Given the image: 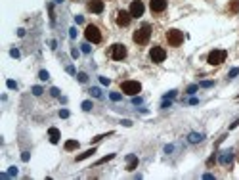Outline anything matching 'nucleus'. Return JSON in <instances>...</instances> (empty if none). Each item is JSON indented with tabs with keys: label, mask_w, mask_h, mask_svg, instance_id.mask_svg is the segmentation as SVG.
<instances>
[{
	"label": "nucleus",
	"mask_w": 239,
	"mask_h": 180,
	"mask_svg": "<svg viewBox=\"0 0 239 180\" xmlns=\"http://www.w3.org/2000/svg\"><path fill=\"white\" fill-rule=\"evenodd\" d=\"M75 21H77V23H82L84 17H82V16H75Z\"/></svg>",
	"instance_id": "nucleus-42"
},
{
	"label": "nucleus",
	"mask_w": 239,
	"mask_h": 180,
	"mask_svg": "<svg viewBox=\"0 0 239 180\" xmlns=\"http://www.w3.org/2000/svg\"><path fill=\"white\" fill-rule=\"evenodd\" d=\"M122 125H125V127H132V121H128V119H125V121H122Z\"/></svg>",
	"instance_id": "nucleus-43"
},
{
	"label": "nucleus",
	"mask_w": 239,
	"mask_h": 180,
	"mask_svg": "<svg viewBox=\"0 0 239 180\" xmlns=\"http://www.w3.org/2000/svg\"><path fill=\"white\" fill-rule=\"evenodd\" d=\"M166 40H168V44L172 48H178V46H182V42H184V33L178 31V29H168V31H166Z\"/></svg>",
	"instance_id": "nucleus-2"
},
{
	"label": "nucleus",
	"mask_w": 239,
	"mask_h": 180,
	"mask_svg": "<svg viewBox=\"0 0 239 180\" xmlns=\"http://www.w3.org/2000/svg\"><path fill=\"white\" fill-rule=\"evenodd\" d=\"M228 10L231 13H239V0H231V2L228 4Z\"/></svg>",
	"instance_id": "nucleus-16"
},
{
	"label": "nucleus",
	"mask_w": 239,
	"mask_h": 180,
	"mask_svg": "<svg viewBox=\"0 0 239 180\" xmlns=\"http://www.w3.org/2000/svg\"><path fill=\"white\" fill-rule=\"evenodd\" d=\"M172 149H174V146H166V148H165V152H166V153H170Z\"/></svg>",
	"instance_id": "nucleus-44"
},
{
	"label": "nucleus",
	"mask_w": 239,
	"mask_h": 180,
	"mask_svg": "<svg viewBox=\"0 0 239 180\" xmlns=\"http://www.w3.org/2000/svg\"><path fill=\"white\" fill-rule=\"evenodd\" d=\"M94 153H96V148H92V149H86L84 153L77 155V161H82V159H86V157H90V155H94Z\"/></svg>",
	"instance_id": "nucleus-18"
},
{
	"label": "nucleus",
	"mask_w": 239,
	"mask_h": 180,
	"mask_svg": "<svg viewBox=\"0 0 239 180\" xmlns=\"http://www.w3.org/2000/svg\"><path fill=\"white\" fill-rule=\"evenodd\" d=\"M71 56H73L75 60H77V57H78V50H77V48H73V50H71Z\"/></svg>",
	"instance_id": "nucleus-40"
},
{
	"label": "nucleus",
	"mask_w": 239,
	"mask_h": 180,
	"mask_svg": "<svg viewBox=\"0 0 239 180\" xmlns=\"http://www.w3.org/2000/svg\"><path fill=\"white\" fill-rule=\"evenodd\" d=\"M88 92H90V94H92L94 98H101V90H100V88H96V86H94V88H90Z\"/></svg>",
	"instance_id": "nucleus-20"
},
{
	"label": "nucleus",
	"mask_w": 239,
	"mask_h": 180,
	"mask_svg": "<svg viewBox=\"0 0 239 180\" xmlns=\"http://www.w3.org/2000/svg\"><path fill=\"white\" fill-rule=\"evenodd\" d=\"M92 107H94V105H92V102H90V100H86V102H82V109H84V111H90Z\"/></svg>",
	"instance_id": "nucleus-25"
},
{
	"label": "nucleus",
	"mask_w": 239,
	"mask_h": 180,
	"mask_svg": "<svg viewBox=\"0 0 239 180\" xmlns=\"http://www.w3.org/2000/svg\"><path fill=\"white\" fill-rule=\"evenodd\" d=\"M149 57H151V61H153V63H163V61H165V57H166L165 48H161V46H153V48L149 50Z\"/></svg>",
	"instance_id": "nucleus-6"
},
{
	"label": "nucleus",
	"mask_w": 239,
	"mask_h": 180,
	"mask_svg": "<svg viewBox=\"0 0 239 180\" xmlns=\"http://www.w3.org/2000/svg\"><path fill=\"white\" fill-rule=\"evenodd\" d=\"M207 61L211 63V65H220V63L226 61V50H212L211 54H208Z\"/></svg>",
	"instance_id": "nucleus-5"
},
{
	"label": "nucleus",
	"mask_w": 239,
	"mask_h": 180,
	"mask_svg": "<svg viewBox=\"0 0 239 180\" xmlns=\"http://www.w3.org/2000/svg\"><path fill=\"white\" fill-rule=\"evenodd\" d=\"M149 37H151V25L149 23H143L140 29H136L134 31V35H132V40L136 42V44H146V42L149 40Z\"/></svg>",
	"instance_id": "nucleus-1"
},
{
	"label": "nucleus",
	"mask_w": 239,
	"mask_h": 180,
	"mask_svg": "<svg viewBox=\"0 0 239 180\" xmlns=\"http://www.w3.org/2000/svg\"><path fill=\"white\" fill-rule=\"evenodd\" d=\"M172 104H170V100H165V102L161 104V107H163V109H166V107H170Z\"/></svg>",
	"instance_id": "nucleus-36"
},
{
	"label": "nucleus",
	"mask_w": 239,
	"mask_h": 180,
	"mask_svg": "<svg viewBox=\"0 0 239 180\" xmlns=\"http://www.w3.org/2000/svg\"><path fill=\"white\" fill-rule=\"evenodd\" d=\"M86 8H88V12H92V13H101L103 12V0H88Z\"/></svg>",
	"instance_id": "nucleus-10"
},
{
	"label": "nucleus",
	"mask_w": 239,
	"mask_h": 180,
	"mask_svg": "<svg viewBox=\"0 0 239 180\" xmlns=\"http://www.w3.org/2000/svg\"><path fill=\"white\" fill-rule=\"evenodd\" d=\"M29 157H31V155H29V152H23V155H21V159H23V161H29Z\"/></svg>",
	"instance_id": "nucleus-41"
},
{
	"label": "nucleus",
	"mask_w": 239,
	"mask_h": 180,
	"mask_svg": "<svg viewBox=\"0 0 239 180\" xmlns=\"http://www.w3.org/2000/svg\"><path fill=\"white\" fill-rule=\"evenodd\" d=\"M190 104L195 105V104H199V100H197V98H191V100H190Z\"/></svg>",
	"instance_id": "nucleus-46"
},
{
	"label": "nucleus",
	"mask_w": 239,
	"mask_h": 180,
	"mask_svg": "<svg viewBox=\"0 0 239 180\" xmlns=\"http://www.w3.org/2000/svg\"><path fill=\"white\" fill-rule=\"evenodd\" d=\"M48 138H50V142H52V144H57V142H60V138H61V134H60V130H57L56 127H52V128L48 130Z\"/></svg>",
	"instance_id": "nucleus-14"
},
{
	"label": "nucleus",
	"mask_w": 239,
	"mask_h": 180,
	"mask_svg": "<svg viewBox=\"0 0 239 180\" xmlns=\"http://www.w3.org/2000/svg\"><path fill=\"white\" fill-rule=\"evenodd\" d=\"M126 171H134L136 167H138V157H136L134 153H128L126 155Z\"/></svg>",
	"instance_id": "nucleus-13"
},
{
	"label": "nucleus",
	"mask_w": 239,
	"mask_h": 180,
	"mask_svg": "<svg viewBox=\"0 0 239 180\" xmlns=\"http://www.w3.org/2000/svg\"><path fill=\"white\" fill-rule=\"evenodd\" d=\"M67 73L73 75V73H75V67H73V65H69V67H67Z\"/></svg>",
	"instance_id": "nucleus-45"
},
{
	"label": "nucleus",
	"mask_w": 239,
	"mask_h": 180,
	"mask_svg": "<svg viewBox=\"0 0 239 180\" xmlns=\"http://www.w3.org/2000/svg\"><path fill=\"white\" fill-rule=\"evenodd\" d=\"M8 174H10V176H16V174H17V169H16V167H12Z\"/></svg>",
	"instance_id": "nucleus-39"
},
{
	"label": "nucleus",
	"mask_w": 239,
	"mask_h": 180,
	"mask_svg": "<svg viewBox=\"0 0 239 180\" xmlns=\"http://www.w3.org/2000/svg\"><path fill=\"white\" fill-rule=\"evenodd\" d=\"M231 159H234V149H226V152H222L220 157H218V161H220L222 165H230Z\"/></svg>",
	"instance_id": "nucleus-12"
},
{
	"label": "nucleus",
	"mask_w": 239,
	"mask_h": 180,
	"mask_svg": "<svg viewBox=\"0 0 239 180\" xmlns=\"http://www.w3.org/2000/svg\"><path fill=\"white\" fill-rule=\"evenodd\" d=\"M121 90L128 96H138L142 92V84L138 81H125V83H121Z\"/></svg>",
	"instance_id": "nucleus-3"
},
{
	"label": "nucleus",
	"mask_w": 239,
	"mask_h": 180,
	"mask_svg": "<svg viewBox=\"0 0 239 180\" xmlns=\"http://www.w3.org/2000/svg\"><path fill=\"white\" fill-rule=\"evenodd\" d=\"M130 19H132L130 12H126V10H119L117 12V25L119 27H128L130 25Z\"/></svg>",
	"instance_id": "nucleus-9"
},
{
	"label": "nucleus",
	"mask_w": 239,
	"mask_h": 180,
	"mask_svg": "<svg viewBox=\"0 0 239 180\" xmlns=\"http://www.w3.org/2000/svg\"><path fill=\"white\" fill-rule=\"evenodd\" d=\"M69 37H71V39H77V29H75V27L69 29Z\"/></svg>",
	"instance_id": "nucleus-34"
},
{
	"label": "nucleus",
	"mask_w": 239,
	"mask_h": 180,
	"mask_svg": "<svg viewBox=\"0 0 239 180\" xmlns=\"http://www.w3.org/2000/svg\"><path fill=\"white\" fill-rule=\"evenodd\" d=\"M81 50L84 54H90V50H92V46H90V42H84V44H81Z\"/></svg>",
	"instance_id": "nucleus-23"
},
{
	"label": "nucleus",
	"mask_w": 239,
	"mask_h": 180,
	"mask_svg": "<svg viewBox=\"0 0 239 180\" xmlns=\"http://www.w3.org/2000/svg\"><path fill=\"white\" fill-rule=\"evenodd\" d=\"M203 138H205V136L199 134V132H190L187 134V142H191V144H199Z\"/></svg>",
	"instance_id": "nucleus-15"
},
{
	"label": "nucleus",
	"mask_w": 239,
	"mask_h": 180,
	"mask_svg": "<svg viewBox=\"0 0 239 180\" xmlns=\"http://www.w3.org/2000/svg\"><path fill=\"white\" fill-rule=\"evenodd\" d=\"M113 157H115V153H109V155H105V157H101V159L96 163V165H103V163H107V161H111L113 159Z\"/></svg>",
	"instance_id": "nucleus-19"
},
{
	"label": "nucleus",
	"mask_w": 239,
	"mask_h": 180,
	"mask_svg": "<svg viewBox=\"0 0 239 180\" xmlns=\"http://www.w3.org/2000/svg\"><path fill=\"white\" fill-rule=\"evenodd\" d=\"M111 57L115 61H121L126 57V46L125 44H113L111 46Z\"/></svg>",
	"instance_id": "nucleus-7"
},
{
	"label": "nucleus",
	"mask_w": 239,
	"mask_h": 180,
	"mask_svg": "<svg viewBox=\"0 0 239 180\" xmlns=\"http://www.w3.org/2000/svg\"><path fill=\"white\" fill-rule=\"evenodd\" d=\"M42 92H44V90H42V86H33V94L34 96H40Z\"/></svg>",
	"instance_id": "nucleus-27"
},
{
	"label": "nucleus",
	"mask_w": 239,
	"mask_h": 180,
	"mask_svg": "<svg viewBox=\"0 0 239 180\" xmlns=\"http://www.w3.org/2000/svg\"><path fill=\"white\" fill-rule=\"evenodd\" d=\"M197 88H199V84H190V86H187V94H195Z\"/></svg>",
	"instance_id": "nucleus-26"
},
{
	"label": "nucleus",
	"mask_w": 239,
	"mask_h": 180,
	"mask_svg": "<svg viewBox=\"0 0 239 180\" xmlns=\"http://www.w3.org/2000/svg\"><path fill=\"white\" fill-rule=\"evenodd\" d=\"M38 79H40V81H48V79H50V73H48V71H44V69H42L40 73H38Z\"/></svg>",
	"instance_id": "nucleus-22"
},
{
	"label": "nucleus",
	"mask_w": 239,
	"mask_h": 180,
	"mask_svg": "<svg viewBox=\"0 0 239 180\" xmlns=\"http://www.w3.org/2000/svg\"><path fill=\"white\" fill-rule=\"evenodd\" d=\"M237 75H239V69H237V67H234V69L230 71V79H234V77H237Z\"/></svg>",
	"instance_id": "nucleus-33"
},
{
	"label": "nucleus",
	"mask_w": 239,
	"mask_h": 180,
	"mask_svg": "<svg viewBox=\"0 0 239 180\" xmlns=\"http://www.w3.org/2000/svg\"><path fill=\"white\" fill-rule=\"evenodd\" d=\"M77 79H78V83H88V75L86 73H78Z\"/></svg>",
	"instance_id": "nucleus-24"
},
{
	"label": "nucleus",
	"mask_w": 239,
	"mask_h": 180,
	"mask_svg": "<svg viewBox=\"0 0 239 180\" xmlns=\"http://www.w3.org/2000/svg\"><path fill=\"white\" fill-rule=\"evenodd\" d=\"M6 86L13 90V88H17V83H16V81H12V79H10V81H6Z\"/></svg>",
	"instance_id": "nucleus-29"
},
{
	"label": "nucleus",
	"mask_w": 239,
	"mask_h": 180,
	"mask_svg": "<svg viewBox=\"0 0 239 180\" xmlns=\"http://www.w3.org/2000/svg\"><path fill=\"white\" fill-rule=\"evenodd\" d=\"M132 104H136V105L142 104V98H140V96H134V98H132Z\"/></svg>",
	"instance_id": "nucleus-37"
},
{
	"label": "nucleus",
	"mask_w": 239,
	"mask_h": 180,
	"mask_svg": "<svg viewBox=\"0 0 239 180\" xmlns=\"http://www.w3.org/2000/svg\"><path fill=\"white\" fill-rule=\"evenodd\" d=\"M143 12H146V6H143L142 0H134V2L130 4V16L132 17H142Z\"/></svg>",
	"instance_id": "nucleus-8"
},
{
	"label": "nucleus",
	"mask_w": 239,
	"mask_h": 180,
	"mask_svg": "<svg viewBox=\"0 0 239 180\" xmlns=\"http://www.w3.org/2000/svg\"><path fill=\"white\" fill-rule=\"evenodd\" d=\"M172 98H176V90H170L165 94V100H172Z\"/></svg>",
	"instance_id": "nucleus-28"
},
{
	"label": "nucleus",
	"mask_w": 239,
	"mask_h": 180,
	"mask_svg": "<svg viewBox=\"0 0 239 180\" xmlns=\"http://www.w3.org/2000/svg\"><path fill=\"white\" fill-rule=\"evenodd\" d=\"M199 86H203V88H211V86H214V83L212 81H203Z\"/></svg>",
	"instance_id": "nucleus-30"
},
{
	"label": "nucleus",
	"mask_w": 239,
	"mask_h": 180,
	"mask_svg": "<svg viewBox=\"0 0 239 180\" xmlns=\"http://www.w3.org/2000/svg\"><path fill=\"white\" fill-rule=\"evenodd\" d=\"M56 2H63V0H56Z\"/></svg>",
	"instance_id": "nucleus-47"
},
{
	"label": "nucleus",
	"mask_w": 239,
	"mask_h": 180,
	"mask_svg": "<svg viewBox=\"0 0 239 180\" xmlns=\"http://www.w3.org/2000/svg\"><path fill=\"white\" fill-rule=\"evenodd\" d=\"M109 98L113 100V102H121V100H122V94H119V92H111Z\"/></svg>",
	"instance_id": "nucleus-21"
},
{
	"label": "nucleus",
	"mask_w": 239,
	"mask_h": 180,
	"mask_svg": "<svg viewBox=\"0 0 239 180\" xmlns=\"http://www.w3.org/2000/svg\"><path fill=\"white\" fill-rule=\"evenodd\" d=\"M100 83L101 84H109V79H107V77H100Z\"/></svg>",
	"instance_id": "nucleus-38"
},
{
	"label": "nucleus",
	"mask_w": 239,
	"mask_h": 180,
	"mask_svg": "<svg viewBox=\"0 0 239 180\" xmlns=\"http://www.w3.org/2000/svg\"><path fill=\"white\" fill-rule=\"evenodd\" d=\"M10 56H12V57H19L21 54H19V50H17V48H12V50H10Z\"/></svg>",
	"instance_id": "nucleus-32"
},
{
	"label": "nucleus",
	"mask_w": 239,
	"mask_h": 180,
	"mask_svg": "<svg viewBox=\"0 0 239 180\" xmlns=\"http://www.w3.org/2000/svg\"><path fill=\"white\" fill-rule=\"evenodd\" d=\"M77 148H78L77 140H67L65 142V149H67V152H73V149H77Z\"/></svg>",
	"instance_id": "nucleus-17"
},
{
	"label": "nucleus",
	"mask_w": 239,
	"mask_h": 180,
	"mask_svg": "<svg viewBox=\"0 0 239 180\" xmlns=\"http://www.w3.org/2000/svg\"><path fill=\"white\" fill-rule=\"evenodd\" d=\"M84 37H86L88 42H92V44H100V42H101V33H100V29L96 25H88V27H86Z\"/></svg>",
	"instance_id": "nucleus-4"
},
{
	"label": "nucleus",
	"mask_w": 239,
	"mask_h": 180,
	"mask_svg": "<svg viewBox=\"0 0 239 180\" xmlns=\"http://www.w3.org/2000/svg\"><path fill=\"white\" fill-rule=\"evenodd\" d=\"M149 8L153 13H159V12H165L166 8V0H149Z\"/></svg>",
	"instance_id": "nucleus-11"
},
{
	"label": "nucleus",
	"mask_w": 239,
	"mask_h": 180,
	"mask_svg": "<svg viewBox=\"0 0 239 180\" xmlns=\"http://www.w3.org/2000/svg\"><path fill=\"white\" fill-rule=\"evenodd\" d=\"M60 117H61V119H67V117H69V111H67V109H61V111H60Z\"/></svg>",
	"instance_id": "nucleus-35"
},
{
	"label": "nucleus",
	"mask_w": 239,
	"mask_h": 180,
	"mask_svg": "<svg viewBox=\"0 0 239 180\" xmlns=\"http://www.w3.org/2000/svg\"><path fill=\"white\" fill-rule=\"evenodd\" d=\"M50 94H52L54 98H60V88H56V86H54V88H50Z\"/></svg>",
	"instance_id": "nucleus-31"
}]
</instances>
